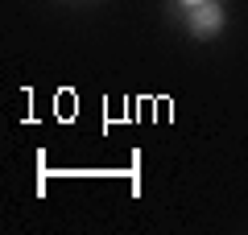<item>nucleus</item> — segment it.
Instances as JSON below:
<instances>
[{
  "mask_svg": "<svg viewBox=\"0 0 248 235\" xmlns=\"http://www.w3.org/2000/svg\"><path fill=\"white\" fill-rule=\"evenodd\" d=\"M190 25H195V33H215V29L223 25V13H219V4L203 0V4L195 9V17H190Z\"/></svg>",
  "mask_w": 248,
  "mask_h": 235,
  "instance_id": "1",
  "label": "nucleus"
},
{
  "mask_svg": "<svg viewBox=\"0 0 248 235\" xmlns=\"http://www.w3.org/2000/svg\"><path fill=\"white\" fill-rule=\"evenodd\" d=\"M186 4H203V0H186Z\"/></svg>",
  "mask_w": 248,
  "mask_h": 235,
  "instance_id": "2",
  "label": "nucleus"
}]
</instances>
